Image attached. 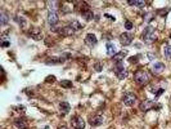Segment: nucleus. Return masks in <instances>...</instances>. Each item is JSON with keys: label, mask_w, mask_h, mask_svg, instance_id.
<instances>
[{"label": "nucleus", "mask_w": 171, "mask_h": 129, "mask_svg": "<svg viewBox=\"0 0 171 129\" xmlns=\"http://www.w3.org/2000/svg\"><path fill=\"white\" fill-rule=\"evenodd\" d=\"M107 54L108 56H115L116 54V47L113 43H107Z\"/></svg>", "instance_id": "obj_17"}, {"label": "nucleus", "mask_w": 171, "mask_h": 129, "mask_svg": "<svg viewBox=\"0 0 171 129\" xmlns=\"http://www.w3.org/2000/svg\"><path fill=\"white\" fill-rule=\"evenodd\" d=\"M124 103H125L126 106H129V107L134 106L136 103V95L134 94V93H125V95H124Z\"/></svg>", "instance_id": "obj_5"}, {"label": "nucleus", "mask_w": 171, "mask_h": 129, "mask_svg": "<svg viewBox=\"0 0 171 129\" xmlns=\"http://www.w3.org/2000/svg\"><path fill=\"white\" fill-rule=\"evenodd\" d=\"M8 21H9V18H8V14L5 13V12H1V13H0V23L4 26V25L8 23Z\"/></svg>", "instance_id": "obj_20"}, {"label": "nucleus", "mask_w": 171, "mask_h": 129, "mask_svg": "<svg viewBox=\"0 0 171 129\" xmlns=\"http://www.w3.org/2000/svg\"><path fill=\"white\" fill-rule=\"evenodd\" d=\"M46 81L48 83H54L55 81V76H48L46 78Z\"/></svg>", "instance_id": "obj_27"}, {"label": "nucleus", "mask_w": 171, "mask_h": 129, "mask_svg": "<svg viewBox=\"0 0 171 129\" xmlns=\"http://www.w3.org/2000/svg\"><path fill=\"white\" fill-rule=\"evenodd\" d=\"M60 85L63 88H72V81L71 80H62L60 81Z\"/></svg>", "instance_id": "obj_23"}, {"label": "nucleus", "mask_w": 171, "mask_h": 129, "mask_svg": "<svg viewBox=\"0 0 171 129\" xmlns=\"http://www.w3.org/2000/svg\"><path fill=\"white\" fill-rule=\"evenodd\" d=\"M120 41L122 45H130L133 41V35L129 34V32H124V34L120 35Z\"/></svg>", "instance_id": "obj_7"}, {"label": "nucleus", "mask_w": 171, "mask_h": 129, "mask_svg": "<svg viewBox=\"0 0 171 129\" xmlns=\"http://www.w3.org/2000/svg\"><path fill=\"white\" fill-rule=\"evenodd\" d=\"M95 69H97V71H100V70H102V66H100L99 63H97V65H95Z\"/></svg>", "instance_id": "obj_30"}, {"label": "nucleus", "mask_w": 171, "mask_h": 129, "mask_svg": "<svg viewBox=\"0 0 171 129\" xmlns=\"http://www.w3.org/2000/svg\"><path fill=\"white\" fill-rule=\"evenodd\" d=\"M1 47H3V48L9 47V43H8V41H3V43H1Z\"/></svg>", "instance_id": "obj_28"}, {"label": "nucleus", "mask_w": 171, "mask_h": 129, "mask_svg": "<svg viewBox=\"0 0 171 129\" xmlns=\"http://www.w3.org/2000/svg\"><path fill=\"white\" fill-rule=\"evenodd\" d=\"M59 109H60V111H62L63 114H67V112H70L71 106H70V103H68V102H60L59 103Z\"/></svg>", "instance_id": "obj_15"}, {"label": "nucleus", "mask_w": 171, "mask_h": 129, "mask_svg": "<svg viewBox=\"0 0 171 129\" xmlns=\"http://www.w3.org/2000/svg\"><path fill=\"white\" fill-rule=\"evenodd\" d=\"M125 26H126V28H128V30H130V28H133V23L130 22V21H126Z\"/></svg>", "instance_id": "obj_25"}, {"label": "nucleus", "mask_w": 171, "mask_h": 129, "mask_svg": "<svg viewBox=\"0 0 171 129\" xmlns=\"http://www.w3.org/2000/svg\"><path fill=\"white\" fill-rule=\"evenodd\" d=\"M170 37H171V35H170Z\"/></svg>", "instance_id": "obj_33"}, {"label": "nucleus", "mask_w": 171, "mask_h": 129, "mask_svg": "<svg viewBox=\"0 0 171 129\" xmlns=\"http://www.w3.org/2000/svg\"><path fill=\"white\" fill-rule=\"evenodd\" d=\"M164 70H165V65L161 63V62H157V63L153 65V71H154V72L161 74L162 71H164Z\"/></svg>", "instance_id": "obj_18"}, {"label": "nucleus", "mask_w": 171, "mask_h": 129, "mask_svg": "<svg viewBox=\"0 0 171 129\" xmlns=\"http://www.w3.org/2000/svg\"><path fill=\"white\" fill-rule=\"evenodd\" d=\"M15 127H17L18 129H27L28 127V123H27V120L26 119H23V118H18V119H15Z\"/></svg>", "instance_id": "obj_12"}, {"label": "nucleus", "mask_w": 171, "mask_h": 129, "mask_svg": "<svg viewBox=\"0 0 171 129\" xmlns=\"http://www.w3.org/2000/svg\"><path fill=\"white\" fill-rule=\"evenodd\" d=\"M15 22H17V23H19V25H21V26L22 27H24V26H26V22H24V19H23V17H19V16H15Z\"/></svg>", "instance_id": "obj_24"}, {"label": "nucleus", "mask_w": 171, "mask_h": 129, "mask_svg": "<svg viewBox=\"0 0 171 129\" xmlns=\"http://www.w3.org/2000/svg\"><path fill=\"white\" fill-rule=\"evenodd\" d=\"M156 39H157V36H156V34H154L153 27L148 26L144 30V32H143V40L145 41L147 44H152V43L156 41Z\"/></svg>", "instance_id": "obj_1"}, {"label": "nucleus", "mask_w": 171, "mask_h": 129, "mask_svg": "<svg viewBox=\"0 0 171 129\" xmlns=\"http://www.w3.org/2000/svg\"><path fill=\"white\" fill-rule=\"evenodd\" d=\"M134 79H135V81L139 85H144L149 81V75L147 74L144 70H138L135 72V75H134Z\"/></svg>", "instance_id": "obj_2"}, {"label": "nucleus", "mask_w": 171, "mask_h": 129, "mask_svg": "<svg viewBox=\"0 0 171 129\" xmlns=\"http://www.w3.org/2000/svg\"><path fill=\"white\" fill-rule=\"evenodd\" d=\"M105 17H108V18L111 19V21H115V19H116V18L113 17V16H111V14H105Z\"/></svg>", "instance_id": "obj_29"}, {"label": "nucleus", "mask_w": 171, "mask_h": 129, "mask_svg": "<svg viewBox=\"0 0 171 129\" xmlns=\"http://www.w3.org/2000/svg\"><path fill=\"white\" fill-rule=\"evenodd\" d=\"M129 5H133V7H138V8H143L145 5L144 1H139V0H130L129 1Z\"/></svg>", "instance_id": "obj_19"}, {"label": "nucleus", "mask_w": 171, "mask_h": 129, "mask_svg": "<svg viewBox=\"0 0 171 129\" xmlns=\"http://www.w3.org/2000/svg\"><path fill=\"white\" fill-rule=\"evenodd\" d=\"M71 124L75 129H84L85 128V122L81 116H73L71 119Z\"/></svg>", "instance_id": "obj_4"}, {"label": "nucleus", "mask_w": 171, "mask_h": 129, "mask_svg": "<svg viewBox=\"0 0 171 129\" xmlns=\"http://www.w3.org/2000/svg\"><path fill=\"white\" fill-rule=\"evenodd\" d=\"M58 129H68V128H67V127H64V125H62V127H59Z\"/></svg>", "instance_id": "obj_32"}, {"label": "nucleus", "mask_w": 171, "mask_h": 129, "mask_svg": "<svg viewBox=\"0 0 171 129\" xmlns=\"http://www.w3.org/2000/svg\"><path fill=\"white\" fill-rule=\"evenodd\" d=\"M154 107V102L150 101V99H145V101H143L140 103V110L142 111H148L150 109H153Z\"/></svg>", "instance_id": "obj_10"}, {"label": "nucleus", "mask_w": 171, "mask_h": 129, "mask_svg": "<svg viewBox=\"0 0 171 129\" xmlns=\"http://www.w3.org/2000/svg\"><path fill=\"white\" fill-rule=\"evenodd\" d=\"M97 43H98V39L94 34H88L85 36V44L89 45V47H95Z\"/></svg>", "instance_id": "obj_9"}, {"label": "nucleus", "mask_w": 171, "mask_h": 129, "mask_svg": "<svg viewBox=\"0 0 171 129\" xmlns=\"http://www.w3.org/2000/svg\"><path fill=\"white\" fill-rule=\"evenodd\" d=\"M126 56H128V52H126V51H122V52H120V53H116V54L113 56V60H115L116 62H121Z\"/></svg>", "instance_id": "obj_16"}, {"label": "nucleus", "mask_w": 171, "mask_h": 129, "mask_svg": "<svg viewBox=\"0 0 171 129\" xmlns=\"http://www.w3.org/2000/svg\"><path fill=\"white\" fill-rule=\"evenodd\" d=\"M70 26H71L75 31H79V30H81V28H83V26H81V23L79 22V21H76V19H75V21H72Z\"/></svg>", "instance_id": "obj_21"}, {"label": "nucleus", "mask_w": 171, "mask_h": 129, "mask_svg": "<svg viewBox=\"0 0 171 129\" xmlns=\"http://www.w3.org/2000/svg\"><path fill=\"white\" fill-rule=\"evenodd\" d=\"M115 72H116L117 78H119L120 80H124V79L128 76V71L125 70L124 65H122L121 62H116V70H115Z\"/></svg>", "instance_id": "obj_3"}, {"label": "nucleus", "mask_w": 171, "mask_h": 129, "mask_svg": "<svg viewBox=\"0 0 171 129\" xmlns=\"http://www.w3.org/2000/svg\"><path fill=\"white\" fill-rule=\"evenodd\" d=\"M90 124L93 127H98V125H102L103 124V118H102L100 115H95L90 118Z\"/></svg>", "instance_id": "obj_13"}, {"label": "nucleus", "mask_w": 171, "mask_h": 129, "mask_svg": "<svg viewBox=\"0 0 171 129\" xmlns=\"http://www.w3.org/2000/svg\"><path fill=\"white\" fill-rule=\"evenodd\" d=\"M81 16L86 19V21H90V19H93V12L90 10V8H89L86 4L84 5V8H81Z\"/></svg>", "instance_id": "obj_8"}, {"label": "nucleus", "mask_w": 171, "mask_h": 129, "mask_svg": "<svg viewBox=\"0 0 171 129\" xmlns=\"http://www.w3.org/2000/svg\"><path fill=\"white\" fill-rule=\"evenodd\" d=\"M58 21H59V17H58V14H57L54 10L49 12V14H48V22L49 23H50V25H57V23H58Z\"/></svg>", "instance_id": "obj_11"}, {"label": "nucleus", "mask_w": 171, "mask_h": 129, "mask_svg": "<svg viewBox=\"0 0 171 129\" xmlns=\"http://www.w3.org/2000/svg\"><path fill=\"white\" fill-rule=\"evenodd\" d=\"M152 17H153V14H152V13L147 14V16H145V21H147V22H150V21H152Z\"/></svg>", "instance_id": "obj_26"}, {"label": "nucleus", "mask_w": 171, "mask_h": 129, "mask_svg": "<svg viewBox=\"0 0 171 129\" xmlns=\"http://www.w3.org/2000/svg\"><path fill=\"white\" fill-rule=\"evenodd\" d=\"M73 32H75V30H73L71 26H66L59 30V34L62 36H71V35H73Z\"/></svg>", "instance_id": "obj_14"}, {"label": "nucleus", "mask_w": 171, "mask_h": 129, "mask_svg": "<svg viewBox=\"0 0 171 129\" xmlns=\"http://www.w3.org/2000/svg\"><path fill=\"white\" fill-rule=\"evenodd\" d=\"M162 93H164V89H162V88H161V89H158V92H157V97H158V95H161Z\"/></svg>", "instance_id": "obj_31"}, {"label": "nucleus", "mask_w": 171, "mask_h": 129, "mask_svg": "<svg viewBox=\"0 0 171 129\" xmlns=\"http://www.w3.org/2000/svg\"><path fill=\"white\" fill-rule=\"evenodd\" d=\"M28 35H30L34 40H41V39H43L41 30H40L39 27H32V28H30V31H28Z\"/></svg>", "instance_id": "obj_6"}, {"label": "nucleus", "mask_w": 171, "mask_h": 129, "mask_svg": "<svg viewBox=\"0 0 171 129\" xmlns=\"http://www.w3.org/2000/svg\"><path fill=\"white\" fill-rule=\"evenodd\" d=\"M164 54H165V57L166 58H171V45H166L165 47V49H164Z\"/></svg>", "instance_id": "obj_22"}]
</instances>
